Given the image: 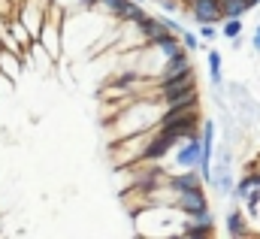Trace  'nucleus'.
I'll use <instances>...</instances> for the list:
<instances>
[{
	"instance_id": "nucleus-1",
	"label": "nucleus",
	"mask_w": 260,
	"mask_h": 239,
	"mask_svg": "<svg viewBox=\"0 0 260 239\" xmlns=\"http://www.w3.org/2000/svg\"><path fill=\"white\" fill-rule=\"evenodd\" d=\"M157 121H160V103L151 97V100H142V103L130 100L127 106H121V109H118V118L112 121L109 127H112V130L118 133V139H121V136H133V133L151 130Z\"/></svg>"
},
{
	"instance_id": "nucleus-2",
	"label": "nucleus",
	"mask_w": 260,
	"mask_h": 239,
	"mask_svg": "<svg viewBox=\"0 0 260 239\" xmlns=\"http://www.w3.org/2000/svg\"><path fill=\"white\" fill-rule=\"evenodd\" d=\"M200 155H203V136H191V139H182L176 145L173 161L182 170H194V167H200Z\"/></svg>"
},
{
	"instance_id": "nucleus-3",
	"label": "nucleus",
	"mask_w": 260,
	"mask_h": 239,
	"mask_svg": "<svg viewBox=\"0 0 260 239\" xmlns=\"http://www.w3.org/2000/svg\"><path fill=\"white\" fill-rule=\"evenodd\" d=\"M188 15L197 24H221L224 12H221V0H191L188 3Z\"/></svg>"
},
{
	"instance_id": "nucleus-4",
	"label": "nucleus",
	"mask_w": 260,
	"mask_h": 239,
	"mask_svg": "<svg viewBox=\"0 0 260 239\" xmlns=\"http://www.w3.org/2000/svg\"><path fill=\"white\" fill-rule=\"evenodd\" d=\"M176 209L182 215H200L209 209V197L203 188H191V191H179L176 194Z\"/></svg>"
},
{
	"instance_id": "nucleus-5",
	"label": "nucleus",
	"mask_w": 260,
	"mask_h": 239,
	"mask_svg": "<svg viewBox=\"0 0 260 239\" xmlns=\"http://www.w3.org/2000/svg\"><path fill=\"white\" fill-rule=\"evenodd\" d=\"M185 73H194L191 52H185V55H179V58H170L160 67V73H157L154 79H157V82H167V79H179V76H185Z\"/></svg>"
},
{
	"instance_id": "nucleus-6",
	"label": "nucleus",
	"mask_w": 260,
	"mask_h": 239,
	"mask_svg": "<svg viewBox=\"0 0 260 239\" xmlns=\"http://www.w3.org/2000/svg\"><path fill=\"white\" fill-rule=\"evenodd\" d=\"M136 31L142 34V40H145V43H157L160 37H167V34H170V27L164 24V18H160V15H145L142 21H136Z\"/></svg>"
},
{
	"instance_id": "nucleus-7",
	"label": "nucleus",
	"mask_w": 260,
	"mask_h": 239,
	"mask_svg": "<svg viewBox=\"0 0 260 239\" xmlns=\"http://www.w3.org/2000/svg\"><path fill=\"white\" fill-rule=\"evenodd\" d=\"M206 182L200 176V170H182V173H176V176H167V188L173 191V194H179V191H191V188H203Z\"/></svg>"
},
{
	"instance_id": "nucleus-8",
	"label": "nucleus",
	"mask_w": 260,
	"mask_h": 239,
	"mask_svg": "<svg viewBox=\"0 0 260 239\" xmlns=\"http://www.w3.org/2000/svg\"><path fill=\"white\" fill-rule=\"evenodd\" d=\"M224 227H227V236H233V239L251 236V224H248V218H245L242 209H230L227 218H224Z\"/></svg>"
},
{
	"instance_id": "nucleus-9",
	"label": "nucleus",
	"mask_w": 260,
	"mask_h": 239,
	"mask_svg": "<svg viewBox=\"0 0 260 239\" xmlns=\"http://www.w3.org/2000/svg\"><path fill=\"white\" fill-rule=\"evenodd\" d=\"M179 236H182V239H209V236H215V224H206V221H194V218H188V215H185V221H182V230H179Z\"/></svg>"
},
{
	"instance_id": "nucleus-10",
	"label": "nucleus",
	"mask_w": 260,
	"mask_h": 239,
	"mask_svg": "<svg viewBox=\"0 0 260 239\" xmlns=\"http://www.w3.org/2000/svg\"><path fill=\"white\" fill-rule=\"evenodd\" d=\"M0 70H3L12 82H18V79H21V55H18V52H9V49H0Z\"/></svg>"
},
{
	"instance_id": "nucleus-11",
	"label": "nucleus",
	"mask_w": 260,
	"mask_h": 239,
	"mask_svg": "<svg viewBox=\"0 0 260 239\" xmlns=\"http://www.w3.org/2000/svg\"><path fill=\"white\" fill-rule=\"evenodd\" d=\"M206 61H209V79H212V88L218 91V88L224 85V73H221L224 58H221V52H218V49H206Z\"/></svg>"
},
{
	"instance_id": "nucleus-12",
	"label": "nucleus",
	"mask_w": 260,
	"mask_h": 239,
	"mask_svg": "<svg viewBox=\"0 0 260 239\" xmlns=\"http://www.w3.org/2000/svg\"><path fill=\"white\" fill-rule=\"evenodd\" d=\"M251 9H254V6H251L248 0H221V12H224V18H245Z\"/></svg>"
},
{
	"instance_id": "nucleus-13",
	"label": "nucleus",
	"mask_w": 260,
	"mask_h": 239,
	"mask_svg": "<svg viewBox=\"0 0 260 239\" xmlns=\"http://www.w3.org/2000/svg\"><path fill=\"white\" fill-rule=\"evenodd\" d=\"M242 27H245L242 18H224L221 21V37L224 40H239L242 37Z\"/></svg>"
},
{
	"instance_id": "nucleus-14",
	"label": "nucleus",
	"mask_w": 260,
	"mask_h": 239,
	"mask_svg": "<svg viewBox=\"0 0 260 239\" xmlns=\"http://www.w3.org/2000/svg\"><path fill=\"white\" fill-rule=\"evenodd\" d=\"M121 3H124V0H97V12L106 15V18H115L118 9H121Z\"/></svg>"
},
{
	"instance_id": "nucleus-15",
	"label": "nucleus",
	"mask_w": 260,
	"mask_h": 239,
	"mask_svg": "<svg viewBox=\"0 0 260 239\" xmlns=\"http://www.w3.org/2000/svg\"><path fill=\"white\" fill-rule=\"evenodd\" d=\"M179 37H182V46H185L188 52H197V49H206V46H203V40H200L197 34H191V31H182Z\"/></svg>"
},
{
	"instance_id": "nucleus-16",
	"label": "nucleus",
	"mask_w": 260,
	"mask_h": 239,
	"mask_svg": "<svg viewBox=\"0 0 260 239\" xmlns=\"http://www.w3.org/2000/svg\"><path fill=\"white\" fill-rule=\"evenodd\" d=\"M215 37H221V31H218L215 24H200V40H203V43H212Z\"/></svg>"
},
{
	"instance_id": "nucleus-17",
	"label": "nucleus",
	"mask_w": 260,
	"mask_h": 239,
	"mask_svg": "<svg viewBox=\"0 0 260 239\" xmlns=\"http://www.w3.org/2000/svg\"><path fill=\"white\" fill-rule=\"evenodd\" d=\"M251 49H254V52L260 55V24L254 27V34H251Z\"/></svg>"
},
{
	"instance_id": "nucleus-18",
	"label": "nucleus",
	"mask_w": 260,
	"mask_h": 239,
	"mask_svg": "<svg viewBox=\"0 0 260 239\" xmlns=\"http://www.w3.org/2000/svg\"><path fill=\"white\" fill-rule=\"evenodd\" d=\"M248 3H251V6H260V0H248Z\"/></svg>"
},
{
	"instance_id": "nucleus-19",
	"label": "nucleus",
	"mask_w": 260,
	"mask_h": 239,
	"mask_svg": "<svg viewBox=\"0 0 260 239\" xmlns=\"http://www.w3.org/2000/svg\"><path fill=\"white\" fill-rule=\"evenodd\" d=\"M182 3H185V6H188V3H191V0H182Z\"/></svg>"
},
{
	"instance_id": "nucleus-20",
	"label": "nucleus",
	"mask_w": 260,
	"mask_h": 239,
	"mask_svg": "<svg viewBox=\"0 0 260 239\" xmlns=\"http://www.w3.org/2000/svg\"><path fill=\"white\" fill-rule=\"evenodd\" d=\"M136 3H145V0H136Z\"/></svg>"
},
{
	"instance_id": "nucleus-21",
	"label": "nucleus",
	"mask_w": 260,
	"mask_h": 239,
	"mask_svg": "<svg viewBox=\"0 0 260 239\" xmlns=\"http://www.w3.org/2000/svg\"><path fill=\"white\" fill-rule=\"evenodd\" d=\"M0 227H3V221H0Z\"/></svg>"
}]
</instances>
